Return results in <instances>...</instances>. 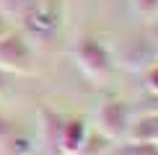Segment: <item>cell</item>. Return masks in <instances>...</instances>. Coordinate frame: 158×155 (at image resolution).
Here are the masks:
<instances>
[{
  "label": "cell",
  "mask_w": 158,
  "mask_h": 155,
  "mask_svg": "<svg viewBox=\"0 0 158 155\" xmlns=\"http://www.w3.org/2000/svg\"><path fill=\"white\" fill-rule=\"evenodd\" d=\"M75 60L91 78H106L109 70H111V57H109L106 47H104L96 36H83L81 42H78Z\"/></svg>",
  "instance_id": "2"
},
{
  "label": "cell",
  "mask_w": 158,
  "mask_h": 155,
  "mask_svg": "<svg viewBox=\"0 0 158 155\" xmlns=\"http://www.w3.org/2000/svg\"><path fill=\"white\" fill-rule=\"evenodd\" d=\"M10 31V23H8V16H5L3 10H0V36H5Z\"/></svg>",
  "instance_id": "8"
},
{
  "label": "cell",
  "mask_w": 158,
  "mask_h": 155,
  "mask_svg": "<svg viewBox=\"0 0 158 155\" xmlns=\"http://www.w3.org/2000/svg\"><path fill=\"white\" fill-rule=\"evenodd\" d=\"M21 132L16 124V119H10L8 114H3L0 111V153H10V142L13 137Z\"/></svg>",
  "instance_id": "6"
},
{
  "label": "cell",
  "mask_w": 158,
  "mask_h": 155,
  "mask_svg": "<svg viewBox=\"0 0 158 155\" xmlns=\"http://www.w3.org/2000/svg\"><path fill=\"white\" fill-rule=\"evenodd\" d=\"M85 137H88V127H85L81 116H65L62 134H60V150L65 155H78L85 145Z\"/></svg>",
  "instance_id": "4"
},
{
  "label": "cell",
  "mask_w": 158,
  "mask_h": 155,
  "mask_svg": "<svg viewBox=\"0 0 158 155\" xmlns=\"http://www.w3.org/2000/svg\"><path fill=\"white\" fill-rule=\"evenodd\" d=\"M10 80H13V73H8V70L0 67V93H5V90L10 88Z\"/></svg>",
  "instance_id": "7"
},
{
  "label": "cell",
  "mask_w": 158,
  "mask_h": 155,
  "mask_svg": "<svg viewBox=\"0 0 158 155\" xmlns=\"http://www.w3.org/2000/svg\"><path fill=\"white\" fill-rule=\"evenodd\" d=\"M0 67L13 75L31 70V47L23 34L10 29L5 36H0Z\"/></svg>",
  "instance_id": "1"
},
{
  "label": "cell",
  "mask_w": 158,
  "mask_h": 155,
  "mask_svg": "<svg viewBox=\"0 0 158 155\" xmlns=\"http://www.w3.org/2000/svg\"><path fill=\"white\" fill-rule=\"evenodd\" d=\"M127 121H130V109L127 103L119 101V98H109L101 103L98 109V127L106 137H117L127 129Z\"/></svg>",
  "instance_id": "3"
},
{
  "label": "cell",
  "mask_w": 158,
  "mask_h": 155,
  "mask_svg": "<svg viewBox=\"0 0 158 155\" xmlns=\"http://www.w3.org/2000/svg\"><path fill=\"white\" fill-rule=\"evenodd\" d=\"M62 124H65V116H60L57 111H49V109H39V129H42L44 142H49V145L60 147Z\"/></svg>",
  "instance_id": "5"
}]
</instances>
